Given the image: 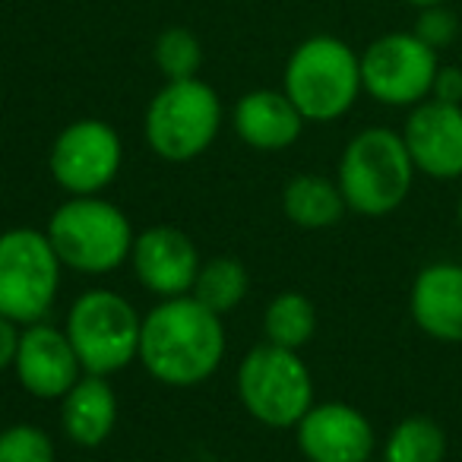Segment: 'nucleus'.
<instances>
[{
    "label": "nucleus",
    "instance_id": "obj_8",
    "mask_svg": "<svg viewBox=\"0 0 462 462\" xmlns=\"http://www.w3.org/2000/svg\"><path fill=\"white\" fill-rule=\"evenodd\" d=\"M222 127V102L216 89L193 79L165 83L152 96L143 121L146 143L165 162H190L216 143Z\"/></svg>",
    "mask_w": 462,
    "mask_h": 462
},
{
    "label": "nucleus",
    "instance_id": "obj_21",
    "mask_svg": "<svg viewBox=\"0 0 462 462\" xmlns=\"http://www.w3.org/2000/svg\"><path fill=\"white\" fill-rule=\"evenodd\" d=\"M447 434L428 415H409L390 430L383 443V462H443Z\"/></svg>",
    "mask_w": 462,
    "mask_h": 462
},
{
    "label": "nucleus",
    "instance_id": "obj_17",
    "mask_svg": "<svg viewBox=\"0 0 462 462\" xmlns=\"http://www.w3.org/2000/svg\"><path fill=\"white\" fill-rule=\"evenodd\" d=\"M117 393L108 377L83 374L73 390L60 399V428L73 447L96 449L115 434Z\"/></svg>",
    "mask_w": 462,
    "mask_h": 462
},
{
    "label": "nucleus",
    "instance_id": "obj_27",
    "mask_svg": "<svg viewBox=\"0 0 462 462\" xmlns=\"http://www.w3.org/2000/svg\"><path fill=\"white\" fill-rule=\"evenodd\" d=\"M405 4H411V7L424 10V7H437V4H447V0H405Z\"/></svg>",
    "mask_w": 462,
    "mask_h": 462
},
{
    "label": "nucleus",
    "instance_id": "obj_10",
    "mask_svg": "<svg viewBox=\"0 0 462 462\" xmlns=\"http://www.w3.org/2000/svg\"><path fill=\"white\" fill-rule=\"evenodd\" d=\"M124 165V143L111 124L98 117L73 121L54 136L48 168L67 197H96L117 178Z\"/></svg>",
    "mask_w": 462,
    "mask_h": 462
},
{
    "label": "nucleus",
    "instance_id": "obj_19",
    "mask_svg": "<svg viewBox=\"0 0 462 462\" xmlns=\"http://www.w3.org/2000/svg\"><path fill=\"white\" fill-rule=\"evenodd\" d=\"M317 333V308L301 291H282L263 310V336L270 346L301 352Z\"/></svg>",
    "mask_w": 462,
    "mask_h": 462
},
{
    "label": "nucleus",
    "instance_id": "obj_22",
    "mask_svg": "<svg viewBox=\"0 0 462 462\" xmlns=\"http://www.w3.org/2000/svg\"><path fill=\"white\" fill-rule=\"evenodd\" d=\"M155 67L162 70V77L168 83L174 79H193L203 64V48H199V39L190 32V29L171 26L155 39Z\"/></svg>",
    "mask_w": 462,
    "mask_h": 462
},
{
    "label": "nucleus",
    "instance_id": "obj_11",
    "mask_svg": "<svg viewBox=\"0 0 462 462\" xmlns=\"http://www.w3.org/2000/svg\"><path fill=\"white\" fill-rule=\"evenodd\" d=\"M295 440L308 462H371L377 447L374 424L348 402H314L295 424Z\"/></svg>",
    "mask_w": 462,
    "mask_h": 462
},
{
    "label": "nucleus",
    "instance_id": "obj_13",
    "mask_svg": "<svg viewBox=\"0 0 462 462\" xmlns=\"http://www.w3.org/2000/svg\"><path fill=\"white\" fill-rule=\"evenodd\" d=\"M130 266L136 282L159 298L190 295L197 273L203 266L199 251L184 231L174 225H152L134 238Z\"/></svg>",
    "mask_w": 462,
    "mask_h": 462
},
{
    "label": "nucleus",
    "instance_id": "obj_16",
    "mask_svg": "<svg viewBox=\"0 0 462 462\" xmlns=\"http://www.w3.org/2000/svg\"><path fill=\"white\" fill-rule=\"evenodd\" d=\"M231 124H235V134L245 146L260 149V152H279V149H289L301 140V130L308 121L285 92L254 89L238 98V105L231 111Z\"/></svg>",
    "mask_w": 462,
    "mask_h": 462
},
{
    "label": "nucleus",
    "instance_id": "obj_9",
    "mask_svg": "<svg viewBox=\"0 0 462 462\" xmlns=\"http://www.w3.org/2000/svg\"><path fill=\"white\" fill-rule=\"evenodd\" d=\"M437 70V51L415 32H386L361 54V86L374 102L390 108H415L430 98Z\"/></svg>",
    "mask_w": 462,
    "mask_h": 462
},
{
    "label": "nucleus",
    "instance_id": "obj_5",
    "mask_svg": "<svg viewBox=\"0 0 462 462\" xmlns=\"http://www.w3.org/2000/svg\"><path fill=\"white\" fill-rule=\"evenodd\" d=\"M64 333L86 374L111 377L140 358L143 317L117 291L89 289L70 304Z\"/></svg>",
    "mask_w": 462,
    "mask_h": 462
},
{
    "label": "nucleus",
    "instance_id": "obj_2",
    "mask_svg": "<svg viewBox=\"0 0 462 462\" xmlns=\"http://www.w3.org/2000/svg\"><path fill=\"white\" fill-rule=\"evenodd\" d=\"M415 162L402 134L390 127H365L346 143L339 159V184L346 206L365 218L396 212L411 193Z\"/></svg>",
    "mask_w": 462,
    "mask_h": 462
},
{
    "label": "nucleus",
    "instance_id": "obj_4",
    "mask_svg": "<svg viewBox=\"0 0 462 462\" xmlns=\"http://www.w3.org/2000/svg\"><path fill=\"white\" fill-rule=\"evenodd\" d=\"M282 92L295 102L304 121H339L365 92L361 54H355L336 35H310L285 64Z\"/></svg>",
    "mask_w": 462,
    "mask_h": 462
},
{
    "label": "nucleus",
    "instance_id": "obj_23",
    "mask_svg": "<svg viewBox=\"0 0 462 462\" xmlns=\"http://www.w3.org/2000/svg\"><path fill=\"white\" fill-rule=\"evenodd\" d=\"M54 440L39 424L0 428V462H54Z\"/></svg>",
    "mask_w": 462,
    "mask_h": 462
},
{
    "label": "nucleus",
    "instance_id": "obj_1",
    "mask_svg": "<svg viewBox=\"0 0 462 462\" xmlns=\"http://www.w3.org/2000/svg\"><path fill=\"white\" fill-rule=\"evenodd\" d=\"M225 361V323L193 295L162 298L140 333V365L152 380L187 390L209 380Z\"/></svg>",
    "mask_w": 462,
    "mask_h": 462
},
{
    "label": "nucleus",
    "instance_id": "obj_20",
    "mask_svg": "<svg viewBox=\"0 0 462 462\" xmlns=\"http://www.w3.org/2000/svg\"><path fill=\"white\" fill-rule=\"evenodd\" d=\"M247 289H251V273L238 257H212L199 266L190 295L212 314L225 317L245 301Z\"/></svg>",
    "mask_w": 462,
    "mask_h": 462
},
{
    "label": "nucleus",
    "instance_id": "obj_6",
    "mask_svg": "<svg viewBox=\"0 0 462 462\" xmlns=\"http://www.w3.org/2000/svg\"><path fill=\"white\" fill-rule=\"evenodd\" d=\"M60 273L48 231L29 225L0 231V317L20 327L45 320L58 301Z\"/></svg>",
    "mask_w": 462,
    "mask_h": 462
},
{
    "label": "nucleus",
    "instance_id": "obj_15",
    "mask_svg": "<svg viewBox=\"0 0 462 462\" xmlns=\"http://www.w3.org/2000/svg\"><path fill=\"white\" fill-rule=\"evenodd\" d=\"M409 310L424 336L447 346H462V263L424 266L409 291Z\"/></svg>",
    "mask_w": 462,
    "mask_h": 462
},
{
    "label": "nucleus",
    "instance_id": "obj_7",
    "mask_svg": "<svg viewBox=\"0 0 462 462\" xmlns=\"http://www.w3.org/2000/svg\"><path fill=\"white\" fill-rule=\"evenodd\" d=\"M235 386L247 415L266 428H295L314 405V377L301 355L270 342L241 358Z\"/></svg>",
    "mask_w": 462,
    "mask_h": 462
},
{
    "label": "nucleus",
    "instance_id": "obj_3",
    "mask_svg": "<svg viewBox=\"0 0 462 462\" xmlns=\"http://www.w3.org/2000/svg\"><path fill=\"white\" fill-rule=\"evenodd\" d=\"M48 238L64 270L83 276H108L130 260L136 231L121 206L96 193V197H67L48 218Z\"/></svg>",
    "mask_w": 462,
    "mask_h": 462
},
{
    "label": "nucleus",
    "instance_id": "obj_28",
    "mask_svg": "<svg viewBox=\"0 0 462 462\" xmlns=\"http://www.w3.org/2000/svg\"><path fill=\"white\" fill-rule=\"evenodd\" d=\"M456 222H459V228H462V197H459V203H456Z\"/></svg>",
    "mask_w": 462,
    "mask_h": 462
},
{
    "label": "nucleus",
    "instance_id": "obj_24",
    "mask_svg": "<svg viewBox=\"0 0 462 462\" xmlns=\"http://www.w3.org/2000/svg\"><path fill=\"white\" fill-rule=\"evenodd\" d=\"M411 32H415L428 48L443 51V48L453 45L456 35H459V20H456V14L447 7V4H437V7L421 10V16H418V23H415Z\"/></svg>",
    "mask_w": 462,
    "mask_h": 462
},
{
    "label": "nucleus",
    "instance_id": "obj_26",
    "mask_svg": "<svg viewBox=\"0 0 462 462\" xmlns=\"http://www.w3.org/2000/svg\"><path fill=\"white\" fill-rule=\"evenodd\" d=\"M20 333H23L20 323L7 320V317H0V374L14 371L16 348H20Z\"/></svg>",
    "mask_w": 462,
    "mask_h": 462
},
{
    "label": "nucleus",
    "instance_id": "obj_18",
    "mask_svg": "<svg viewBox=\"0 0 462 462\" xmlns=\"http://www.w3.org/2000/svg\"><path fill=\"white\" fill-rule=\"evenodd\" d=\"M282 212L298 228H329L348 212L339 184L323 174H295L282 190Z\"/></svg>",
    "mask_w": 462,
    "mask_h": 462
},
{
    "label": "nucleus",
    "instance_id": "obj_12",
    "mask_svg": "<svg viewBox=\"0 0 462 462\" xmlns=\"http://www.w3.org/2000/svg\"><path fill=\"white\" fill-rule=\"evenodd\" d=\"M14 374L20 386L35 399H64L83 377L77 352L67 339L64 327H51L48 320L29 323L20 333Z\"/></svg>",
    "mask_w": 462,
    "mask_h": 462
},
{
    "label": "nucleus",
    "instance_id": "obj_25",
    "mask_svg": "<svg viewBox=\"0 0 462 462\" xmlns=\"http://www.w3.org/2000/svg\"><path fill=\"white\" fill-rule=\"evenodd\" d=\"M430 98L447 105H462V70L459 67H443L437 70L434 86H430Z\"/></svg>",
    "mask_w": 462,
    "mask_h": 462
},
{
    "label": "nucleus",
    "instance_id": "obj_14",
    "mask_svg": "<svg viewBox=\"0 0 462 462\" xmlns=\"http://www.w3.org/2000/svg\"><path fill=\"white\" fill-rule=\"evenodd\" d=\"M402 140L415 171L437 180L462 178V105L424 98L405 117Z\"/></svg>",
    "mask_w": 462,
    "mask_h": 462
}]
</instances>
